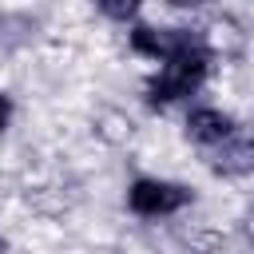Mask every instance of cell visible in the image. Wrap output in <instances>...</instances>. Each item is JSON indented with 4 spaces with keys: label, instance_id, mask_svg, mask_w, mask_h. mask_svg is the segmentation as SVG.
<instances>
[{
    "label": "cell",
    "instance_id": "cell-6",
    "mask_svg": "<svg viewBox=\"0 0 254 254\" xmlns=\"http://www.w3.org/2000/svg\"><path fill=\"white\" fill-rule=\"evenodd\" d=\"M198 36H202V48L210 52V60H214V56L234 60V56L246 52V28H242L234 16H214Z\"/></svg>",
    "mask_w": 254,
    "mask_h": 254
},
{
    "label": "cell",
    "instance_id": "cell-9",
    "mask_svg": "<svg viewBox=\"0 0 254 254\" xmlns=\"http://www.w3.org/2000/svg\"><path fill=\"white\" fill-rule=\"evenodd\" d=\"M8 115H12V103H8V95H0V131L8 127Z\"/></svg>",
    "mask_w": 254,
    "mask_h": 254
},
{
    "label": "cell",
    "instance_id": "cell-1",
    "mask_svg": "<svg viewBox=\"0 0 254 254\" xmlns=\"http://www.w3.org/2000/svg\"><path fill=\"white\" fill-rule=\"evenodd\" d=\"M206 67H210V52L202 48V36H198L194 48L163 60V67L147 79V87H143L147 103H151V107H167V103H179V99L194 95L198 83L206 79Z\"/></svg>",
    "mask_w": 254,
    "mask_h": 254
},
{
    "label": "cell",
    "instance_id": "cell-5",
    "mask_svg": "<svg viewBox=\"0 0 254 254\" xmlns=\"http://www.w3.org/2000/svg\"><path fill=\"white\" fill-rule=\"evenodd\" d=\"M230 135H238L234 131V119L226 111H218V107H194L187 115V139L198 143V147H218Z\"/></svg>",
    "mask_w": 254,
    "mask_h": 254
},
{
    "label": "cell",
    "instance_id": "cell-2",
    "mask_svg": "<svg viewBox=\"0 0 254 254\" xmlns=\"http://www.w3.org/2000/svg\"><path fill=\"white\" fill-rule=\"evenodd\" d=\"M190 202H194V190L183 183H171V179H135L127 187V206L143 218H163Z\"/></svg>",
    "mask_w": 254,
    "mask_h": 254
},
{
    "label": "cell",
    "instance_id": "cell-4",
    "mask_svg": "<svg viewBox=\"0 0 254 254\" xmlns=\"http://www.w3.org/2000/svg\"><path fill=\"white\" fill-rule=\"evenodd\" d=\"M206 167H210L214 175H226V179L254 175V135H230L226 143L210 147Z\"/></svg>",
    "mask_w": 254,
    "mask_h": 254
},
{
    "label": "cell",
    "instance_id": "cell-7",
    "mask_svg": "<svg viewBox=\"0 0 254 254\" xmlns=\"http://www.w3.org/2000/svg\"><path fill=\"white\" fill-rule=\"evenodd\" d=\"M95 4H99V12H103L107 20H119V24L135 20L139 8H143V0H95Z\"/></svg>",
    "mask_w": 254,
    "mask_h": 254
},
{
    "label": "cell",
    "instance_id": "cell-8",
    "mask_svg": "<svg viewBox=\"0 0 254 254\" xmlns=\"http://www.w3.org/2000/svg\"><path fill=\"white\" fill-rule=\"evenodd\" d=\"M171 8H179V12H190V8H202V4H210V0H167Z\"/></svg>",
    "mask_w": 254,
    "mask_h": 254
},
{
    "label": "cell",
    "instance_id": "cell-3",
    "mask_svg": "<svg viewBox=\"0 0 254 254\" xmlns=\"http://www.w3.org/2000/svg\"><path fill=\"white\" fill-rule=\"evenodd\" d=\"M198 44V32H187V28H151V24H135L131 28V48L139 56H151V60H171L187 48Z\"/></svg>",
    "mask_w": 254,
    "mask_h": 254
}]
</instances>
